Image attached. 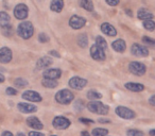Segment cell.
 Returning <instances> with one entry per match:
<instances>
[{
    "instance_id": "obj_1",
    "label": "cell",
    "mask_w": 155,
    "mask_h": 136,
    "mask_svg": "<svg viewBox=\"0 0 155 136\" xmlns=\"http://www.w3.org/2000/svg\"><path fill=\"white\" fill-rule=\"evenodd\" d=\"M17 33H18V35L24 39L31 38L33 33H34L33 25L31 24L30 22H21V24H19V26L17 27Z\"/></svg>"
},
{
    "instance_id": "obj_2",
    "label": "cell",
    "mask_w": 155,
    "mask_h": 136,
    "mask_svg": "<svg viewBox=\"0 0 155 136\" xmlns=\"http://www.w3.org/2000/svg\"><path fill=\"white\" fill-rule=\"evenodd\" d=\"M87 108L94 114L106 115L108 113V106L99 101H91L87 104Z\"/></svg>"
},
{
    "instance_id": "obj_3",
    "label": "cell",
    "mask_w": 155,
    "mask_h": 136,
    "mask_svg": "<svg viewBox=\"0 0 155 136\" xmlns=\"http://www.w3.org/2000/svg\"><path fill=\"white\" fill-rule=\"evenodd\" d=\"M74 99V95L68 89H62L55 95V100L61 104H69Z\"/></svg>"
},
{
    "instance_id": "obj_4",
    "label": "cell",
    "mask_w": 155,
    "mask_h": 136,
    "mask_svg": "<svg viewBox=\"0 0 155 136\" xmlns=\"http://www.w3.org/2000/svg\"><path fill=\"white\" fill-rule=\"evenodd\" d=\"M129 70L135 76H143L146 74V65L140 62H132L129 65Z\"/></svg>"
},
{
    "instance_id": "obj_5",
    "label": "cell",
    "mask_w": 155,
    "mask_h": 136,
    "mask_svg": "<svg viewBox=\"0 0 155 136\" xmlns=\"http://www.w3.org/2000/svg\"><path fill=\"white\" fill-rule=\"evenodd\" d=\"M29 14V10L25 3H19L15 7L14 9V16H15L17 19L19 20H24L28 17Z\"/></svg>"
},
{
    "instance_id": "obj_6",
    "label": "cell",
    "mask_w": 155,
    "mask_h": 136,
    "mask_svg": "<svg viewBox=\"0 0 155 136\" xmlns=\"http://www.w3.org/2000/svg\"><path fill=\"white\" fill-rule=\"evenodd\" d=\"M116 114L118 115L119 117H121L122 119H125V120L133 119V118H135V116H136L133 111L125 108V106H118V108H116Z\"/></svg>"
},
{
    "instance_id": "obj_7",
    "label": "cell",
    "mask_w": 155,
    "mask_h": 136,
    "mask_svg": "<svg viewBox=\"0 0 155 136\" xmlns=\"http://www.w3.org/2000/svg\"><path fill=\"white\" fill-rule=\"evenodd\" d=\"M131 52L133 55L137 58H144V56H148L149 54V50L147 49V47L139 45V44H133L131 47Z\"/></svg>"
},
{
    "instance_id": "obj_8",
    "label": "cell",
    "mask_w": 155,
    "mask_h": 136,
    "mask_svg": "<svg viewBox=\"0 0 155 136\" xmlns=\"http://www.w3.org/2000/svg\"><path fill=\"white\" fill-rule=\"evenodd\" d=\"M86 24V19L82 16L73 15L72 17L69 19V26L74 30H79V29L83 28Z\"/></svg>"
},
{
    "instance_id": "obj_9",
    "label": "cell",
    "mask_w": 155,
    "mask_h": 136,
    "mask_svg": "<svg viewBox=\"0 0 155 136\" xmlns=\"http://www.w3.org/2000/svg\"><path fill=\"white\" fill-rule=\"evenodd\" d=\"M69 85L71 88L75 89V91H81L87 85V80L79 78V77H73L69 80Z\"/></svg>"
},
{
    "instance_id": "obj_10",
    "label": "cell",
    "mask_w": 155,
    "mask_h": 136,
    "mask_svg": "<svg viewBox=\"0 0 155 136\" xmlns=\"http://www.w3.org/2000/svg\"><path fill=\"white\" fill-rule=\"evenodd\" d=\"M52 124H53V127L58 130H65L70 125V121H69L66 117L58 116L53 119Z\"/></svg>"
},
{
    "instance_id": "obj_11",
    "label": "cell",
    "mask_w": 155,
    "mask_h": 136,
    "mask_svg": "<svg viewBox=\"0 0 155 136\" xmlns=\"http://www.w3.org/2000/svg\"><path fill=\"white\" fill-rule=\"evenodd\" d=\"M91 58L96 61H104L105 60V53H104V51L101 49V48L98 47L96 44L91 46Z\"/></svg>"
},
{
    "instance_id": "obj_12",
    "label": "cell",
    "mask_w": 155,
    "mask_h": 136,
    "mask_svg": "<svg viewBox=\"0 0 155 136\" xmlns=\"http://www.w3.org/2000/svg\"><path fill=\"white\" fill-rule=\"evenodd\" d=\"M13 58V54L10 48L8 47H2L0 49V62L3 63V64H7L10 63Z\"/></svg>"
},
{
    "instance_id": "obj_13",
    "label": "cell",
    "mask_w": 155,
    "mask_h": 136,
    "mask_svg": "<svg viewBox=\"0 0 155 136\" xmlns=\"http://www.w3.org/2000/svg\"><path fill=\"white\" fill-rule=\"evenodd\" d=\"M22 98L25 100H28L30 102H41V96L38 93L34 91H27L22 94Z\"/></svg>"
},
{
    "instance_id": "obj_14",
    "label": "cell",
    "mask_w": 155,
    "mask_h": 136,
    "mask_svg": "<svg viewBox=\"0 0 155 136\" xmlns=\"http://www.w3.org/2000/svg\"><path fill=\"white\" fill-rule=\"evenodd\" d=\"M62 76V70L58 68H50L44 71V77L45 79H51V80H56Z\"/></svg>"
},
{
    "instance_id": "obj_15",
    "label": "cell",
    "mask_w": 155,
    "mask_h": 136,
    "mask_svg": "<svg viewBox=\"0 0 155 136\" xmlns=\"http://www.w3.org/2000/svg\"><path fill=\"white\" fill-rule=\"evenodd\" d=\"M27 124L29 125L30 128L34 130H41L44 129V125L43 123L39 121V119L37 117H34V116H31L27 119Z\"/></svg>"
},
{
    "instance_id": "obj_16",
    "label": "cell",
    "mask_w": 155,
    "mask_h": 136,
    "mask_svg": "<svg viewBox=\"0 0 155 136\" xmlns=\"http://www.w3.org/2000/svg\"><path fill=\"white\" fill-rule=\"evenodd\" d=\"M17 108L19 110V112L21 113H34L37 111L36 106L33 105V104H30V103H25V102H21V103H18L17 105Z\"/></svg>"
},
{
    "instance_id": "obj_17",
    "label": "cell",
    "mask_w": 155,
    "mask_h": 136,
    "mask_svg": "<svg viewBox=\"0 0 155 136\" xmlns=\"http://www.w3.org/2000/svg\"><path fill=\"white\" fill-rule=\"evenodd\" d=\"M101 31L108 36H116L117 35V30L108 22H104L101 25Z\"/></svg>"
},
{
    "instance_id": "obj_18",
    "label": "cell",
    "mask_w": 155,
    "mask_h": 136,
    "mask_svg": "<svg viewBox=\"0 0 155 136\" xmlns=\"http://www.w3.org/2000/svg\"><path fill=\"white\" fill-rule=\"evenodd\" d=\"M52 63H53V60H51V58H48V56H44V58H41L36 62V68L38 70L44 69V68H47V67H49Z\"/></svg>"
},
{
    "instance_id": "obj_19",
    "label": "cell",
    "mask_w": 155,
    "mask_h": 136,
    "mask_svg": "<svg viewBox=\"0 0 155 136\" xmlns=\"http://www.w3.org/2000/svg\"><path fill=\"white\" fill-rule=\"evenodd\" d=\"M112 47L117 52H124V50L127 49V45L123 39H117V41H113Z\"/></svg>"
},
{
    "instance_id": "obj_20",
    "label": "cell",
    "mask_w": 155,
    "mask_h": 136,
    "mask_svg": "<svg viewBox=\"0 0 155 136\" xmlns=\"http://www.w3.org/2000/svg\"><path fill=\"white\" fill-rule=\"evenodd\" d=\"M125 88L129 89L131 91H135V93H139V91H143V85L140 83H135V82H129L125 84Z\"/></svg>"
},
{
    "instance_id": "obj_21",
    "label": "cell",
    "mask_w": 155,
    "mask_h": 136,
    "mask_svg": "<svg viewBox=\"0 0 155 136\" xmlns=\"http://www.w3.org/2000/svg\"><path fill=\"white\" fill-rule=\"evenodd\" d=\"M137 17L141 20H151L153 18V14L146 9H140L137 13Z\"/></svg>"
},
{
    "instance_id": "obj_22",
    "label": "cell",
    "mask_w": 155,
    "mask_h": 136,
    "mask_svg": "<svg viewBox=\"0 0 155 136\" xmlns=\"http://www.w3.org/2000/svg\"><path fill=\"white\" fill-rule=\"evenodd\" d=\"M50 8L53 12H56V13H60L62 12L63 8H64V2L61 1V0H54L52 1L51 5H50Z\"/></svg>"
},
{
    "instance_id": "obj_23",
    "label": "cell",
    "mask_w": 155,
    "mask_h": 136,
    "mask_svg": "<svg viewBox=\"0 0 155 136\" xmlns=\"http://www.w3.org/2000/svg\"><path fill=\"white\" fill-rule=\"evenodd\" d=\"M11 22V18H10V15L7 13V12H0V26L5 27L8 25H10Z\"/></svg>"
},
{
    "instance_id": "obj_24",
    "label": "cell",
    "mask_w": 155,
    "mask_h": 136,
    "mask_svg": "<svg viewBox=\"0 0 155 136\" xmlns=\"http://www.w3.org/2000/svg\"><path fill=\"white\" fill-rule=\"evenodd\" d=\"M87 98H88L89 100H91V101H97L98 99H101L102 95L99 91L91 89V91H89L88 93H87Z\"/></svg>"
},
{
    "instance_id": "obj_25",
    "label": "cell",
    "mask_w": 155,
    "mask_h": 136,
    "mask_svg": "<svg viewBox=\"0 0 155 136\" xmlns=\"http://www.w3.org/2000/svg\"><path fill=\"white\" fill-rule=\"evenodd\" d=\"M41 84L47 88H55L58 86V82L55 80H51V79H44L41 81Z\"/></svg>"
},
{
    "instance_id": "obj_26",
    "label": "cell",
    "mask_w": 155,
    "mask_h": 136,
    "mask_svg": "<svg viewBox=\"0 0 155 136\" xmlns=\"http://www.w3.org/2000/svg\"><path fill=\"white\" fill-rule=\"evenodd\" d=\"M78 44L82 48H85L87 46V44H88V38H87V35L85 34V33L79 35V37H78Z\"/></svg>"
},
{
    "instance_id": "obj_27",
    "label": "cell",
    "mask_w": 155,
    "mask_h": 136,
    "mask_svg": "<svg viewBox=\"0 0 155 136\" xmlns=\"http://www.w3.org/2000/svg\"><path fill=\"white\" fill-rule=\"evenodd\" d=\"M96 45L99 48H101L103 51L107 48V43H106V41L102 36H98L97 38H96Z\"/></svg>"
},
{
    "instance_id": "obj_28",
    "label": "cell",
    "mask_w": 155,
    "mask_h": 136,
    "mask_svg": "<svg viewBox=\"0 0 155 136\" xmlns=\"http://www.w3.org/2000/svg\"><path fill=\"white\" fill-rule=\"evenodd\" d=\"M80 5L83 9L86 10V11L91 12L94 10V3L91 2V1H89V0H83V1H81Z\"/></svg>"
},
{
    "instance_id": "obj_29",
    "label": "cell",
    "mask_w": 155,
    "mask_h": 136,
    "mask_svg": "<svg viewBox=\"0 0 155 136\" xmlns=\"http://www.w3.org/2000/svg\"><path fill=\"white\" fill-rule=\"evenodd\" d=\"M93 136H106L108 134V131L106 129H101V128H97V129H94L91 132Z\"/></svg>"
},
{
    "instance_id": "obj_30",
    "label": "cell",
    "mask_w": 155,
    "mask_h": 136,
    "mask_svg": "<svg viewBox=\"0 0 155 136\" xmlns=\"http://www.w3.org/2000/svg\"><path fill=\"white\" fill-rule=\"evenodd\" d=\"M14 84L16 85V86L18 87V88H25V87L27 86V85L29 84L28 81L25 80V79L22 78H17L15 81H14Z\"/></svg>"
},
{
    "instance_id": "obj_31",
    "label": "cell",
    "mask_w": 155,
    "mask_h": 136,
    "mask_svg": "<svg viewBox=\"0 0 155 136\" xmlns=\"http://www.w3.org/2000/svg\"><path fill=\"white\" fill-rule=\"evenodd\" d=\"M143 28L148 31H153L155 29V24L153 20H144L143 22Z\"/></svg>"
},
{
    "instance_id": "obj_32",
    "label": "cell",
    "mask_w": 155,
    "mask_h": 136,
    "mask_svg": "<svg viewBox=\"0 0 155 136\" xmlns=\"http://www.w3.org/2000/svg\"><path fill=\"white\" fill-rule=\"evenodd\" d=\"M127 134L129 136H143V133L141 131H138V130H129Z\"/></svg>"
},
{
    "instance_id": "obj_33",
    "label": "cell",
    "mask_w": 155,
    "mask_h": 136,
    "mask_svg": "<svg viewBox=\"0 0 155 136\" xmlns=\"http://www.w3.org/2000/svg\"><path fill=\"white\" fill-rule=\"evenodd\" d=\"M38 41L41 43H48L49 41V36L47 34H45V33H41L38 35Z\"/></svg>"
},
{
    "instance_id": "obj_34",
    "label": "cell",
    "mask_w": 155,
    "mask_h": 136,
    "mask_svg": "<svg viewBox=\"0 0 155 136\" xmlns=\"http://www.w3.org/2000/svg\"><path fill=\"white\" fill-rule=\"evenodd\" d=\"M2 31H3V33H5V36H10V34L12 35V26L11 25H8V26L3 27Z\"/></svg>"
},
{
    "instance_id": "obj_35",
    "label": "cell",
    "mask_w": 155,
    "mask_h": 136,
    "mask_svg": "<svg viewBox=\"0 0 155 136\" xmlns=\"http://www.w3.org/2000/svg\"><path fill=\"white\" fill-rule=\"evenodd\" d=\"M142 41H143L144 44H147V45H151V46H153L155 44L154 39L150 38V37H148V36H143V37H142Z\"/></svg>"
},
{
    "instance_id": "obj_36",
    "label": "cell",
    "mask_w": 155,
    "mask_h": 136,
    "mask_svg": "<svg viewBox=\"0 0 155 136\" xmlns=\"http://www.w3.org/2000/svg\"><path fill=\"white\" fill-rule=\"evenodd\" d=\"M5 93H7V95H12V96L17 95V91L14 89V88H12V87H8L7 91H5Z\"/></svg>"
},
{
    "instance_id": "obj_37",
    "label": "cell",
    "mask_w": 155,
    "mask_h": 136,
    "mask_svg": "<svg viewBox=\"0 0 155 136\" xmlns=\"http://www.w3.org/2000/svg\"><path fill=\"white\" fill-rule=\"evenodd\" d=\"M106 3H107L108 5L115 7V5H119V1H118V0H106Z\"/></svg>"
},
{
    "instance_id": "obj_38",
    "label": "cell",
    "mask_w": 155,
    "mask_h": 136,
    "mask_svg": "<svg viewBox=\"0 0 155 136\" xmlns=\"http://www.w3.org/2000/svg\"><path fill=\"white\" fill-rule=\"evenodd\" d=\"M29 136H45L43 133H39V132H36V131H31L29 133Z\"/></svg>"
},
{
    "instance_id": "obj_39",
    "label": "cell",
    "mask_w": 155,
    "mask_h": 136,
    "mask_svg": "<svg viewBox=\"0 0 155 136\" xmlns=\"http://www.w3.org/2000/svg\"><path fill=\"white\" fill-rule=\"evenodd\" d=\"M50 54L53 56H56V58H60V54H58L55 50H51V51H50Z\"/></svg>"
},
{
    "instance_id": "obj_40",
    "label": "cell",
    "mask_w": 155,
    "mask_h": 136,
    "mask_svg": "<svg viewBox=\"0 0 155 136\" xmlns=\"http://www.w3.org/2000/svg\"><path fill=\"white\" fill-rule=\"evenodd\" d=\"M80 121H81V122H84V123H87V122H94L93 120H89V119H86V118H80Z\"/></svg>"
},
{
    "instance_id": "obj_41",
    "label": "cell",
    "mask_w": 155,
    "mask_h": 136,
    "mask_svg": "<svg viewBox=\"0 0 155 136\" xmlns=\"http://www.w3.org/2000/svg\"><path fill=\"white\" fill-rule=\"evenodd\" d=\"M1 136H13V134H12L11 132H9V131H5L2 134H1Z\"/></svg>"
},
{
    "instance_id": "obj_42",
    "label": "cell",
    "mask_w": 155,
    "mask_h": 136,
    "mask_svg": "<svg viewBox=\"0 0 155 136\" xmlns=\"http://www.w3.org/2000/svg\"><path fill=\"white\" fill-rule=\"evenodd\" d=\"M154 99H155V96L153 95L152 97L150 98V104L151 105H155V102H154Z\"/></svg>"
},
{
    "instance_id": "obj_43",
    "label": "cell",
    "mask_w": 155,
    "mask_h": 136,
    "mask_svg": "<svg viewBox=\"0 0 155 136\" xmlns=\"http://www.w3.org/2000/svg\"><path fill=\"white\" fill-rule=\"evenodd\" d=\"M81 136H91V135H89V133L87 131H83L82 133H81Z\"/></svg>"
},
{
    "instance_id": "obj_44",
    "label": "cell",
    "mask_w": 155,
    "mask_h": 136,
    "mask_svg": "<svg viewBox=\"0 0 155 136\" xmlns=\"http://www.w3.org/2000/svg\"><path fill=\"white\" fill-rule=\"evenodd\" d=\"M5 78L2 76V75L0 74V83H3V82H5Z\"/></svg>"
},
{
    "instance_id": "obj_45",
    "label": "cell",
    "mask_w": 155,
    "mask_h": 136,
    "mask_svg": "<svg viewBox=\"0 0 155 136\" xmlns=\"http://www.w3.org/2000/svg\"><path fill=\"white\" fill-rule=\"evenodd\" d=\"M150 135L151 136H154L155 135V131H154V130H151V131H150Z\"/></svg>"
},
{
    "instance_id": "obj_46",
    "label": "cell",
    "mask_w": 155,
    "mask_h": 136,
    "mask_svg": "<svg viewBox=\"0 0 155 136\" xmlns=\"http://www.w3.org/2000/svg\"><path fill=\"white\" fill-rule=\"evenodd\" d=\"M16 136H26V135H25L24 133H17V135Z\"/></svg>"
},
{
    "instance_id": "obj_47",
    "label": "cell",
    "mask_w": 155,
    "mask_h": 136,
    "mask_svg": "<svg viewBox=\"0 0 155 136\" xmlns=\"http://www.w3.org/2000/svg\"><path fill=\"white\" fill-rule=\"evenodd\" d=\"M127 14H129L130 16H132V12H131V11H129V10H127Z\"/></svg>"
},
{
    "instance_id": "obj_48",
    "label": "cell",
    "mask_w": 155,
    "mask_h": 136,
    "mask_svg": "<svg viewBox=\"0 0 155 136\" xmlns=\"http://www.w3.org/2000/svg\"><path fill=\"white\" fill-rule=\"evenodd\" d=\"M51 136H56V135H51Z\"/></svg>"
}]
</instances>
